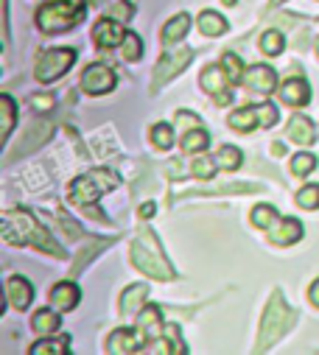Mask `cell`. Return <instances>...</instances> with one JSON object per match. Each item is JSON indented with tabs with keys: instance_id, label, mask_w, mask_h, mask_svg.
<instances>
[{
	"instance_id": "6da1fadb",
	"label": "cell",
	"mask_w": 319,
	"mask_h": 355,
	"mask_svg": "<svg viewBox=\"0 0 319 355\" xmlns=\"http://www.w3.org/2000/svg\"><path fill=\"white\" fill-rule=\"evenodd\" d=\"M3 241L15 246H37L40 252H51L53 257H64L62 246L40 227V221L28 210H6L3 213Z\"/></svg>"
},
{
	"instance_id": "7a4b0ae2",
	"label": "cell",
	"mask_w": 319,
	"mask_h": 355,
	"mask_svg": "<svg viewBox=\"0 0 319 355\" xmlns=\"http://www.w3.org/2000/svg\"><path fill=\"white\" fill-rule=\"evenodd\" d=\"M115 185H118V176H115L112 171H107V168H96V171L85 173V176H78V180L70 185L67 199H70L73 207H82L85 213H93L98 221H107V216L98 213L96 202H98V196H104V193L112 191Z\"/></svg>"
},
{
	"instance_id": "3957f363",
	"label": "cell",
	"mask_w": 319,
	"mask_h": 355,
	"mask_svg": "<svg viewBox=\"0 0 319 355\" xmlns=\"http://www.w3.org/2000/svg\"><path fill=\"white\" fill-rule=\"evenodd\" d=\"M294 327V311L286 305L283 294L280 291H272L269 297V305L264 311V322H261V333H258V352H266L272 349L288 330Z\"/></svg>"
},
{
	"instance_id": "277c9868",
	"label": "cell",
	"mask_w": 319,
	"mask_h": 355,
	"mask_svg": "<svg viewBox=\"0 0 319 355\" xmlns=\"http://www.w3.org/2000/svg\"><path fill=\"white\" fill-rule=\"evenodd\" d=\"M132 263L143 275L157 277V280H174L177 277L171 263L163 254V249H160L157 238L151 235V230H140V238L132 243Z\"/></svg>"
},
{
	"instance_id": "5b68a950",
	"label": "cell",
	"mask_w": 319,
	"mask_h": 355,
	"mask_svg": "<svg viewBox=\"0 0 319 355\" xmlns=\"http://www.w3.org/2000/svg\"><path fill=\"white\" fill-rule=\"evenodd\" d=\"M78 20H82V0H51L37 12V26L42 34L70 31Z\"/></svg>"
},
{
	"instance_id": "8992f818",
	"label": "cell",
	"mask_w": 319,
	"mask_h": 355,
	"mask_svg": "<svg viewBox=\"0 0 319 355\" xmlns=\"http://www.w3.org/2000/svg\"><path fill=\"white\" fill-rule=\"evenodd\" d=\"M76 62V51L73 48H53V51H45L40 59H37V67H34V76L37 81L48 84V81H56L62 73H67Z\"/></svg>"
},
{
	"instance_id": "52a82bcc",
	"label": "cell",
	"mask_w": 319,
	"mask_h": 355,
	"mask_svg": "<svg viewBox=\"0 0 319 355\" xmlns=\"http://www.w3.org/2000/svg\"><path fill=\"white\" fill-rule=\"evenodd\" d=\"M193 62V51L191 48H177V51H169L160 56L157 67H154V78H151V90L157 93L160 87H166L174 76H180L188 64Z\"/></svg>"
},
{
	"instance_id": "ba28073f",
	"label": "cell",
	"mask_w": 319,
	"mask_h": 355,
	"mask_svg": "<svg viewBox=\"0 0 319 355\" xmlns=\"http://www.w3.org/2000/svg\"><path fill=\"white\" fill-rule=\"evenodd\" d=\"M277 123V110L272 104H258V107H244L230 115V126L235 132H252L258 126H275Z\"/></svg>"
},
{
	"instance_id": "9c48e42d",
	"label": "cell",
	"mask_w": 319,
	"mask_h": 355,
	"mask_svg": "<svg viewBox=\"0 0 319 355\" xmlns=\"http://www.w3.org/2000/svg\"><path fill=\"white\" fill-rule=\"evenodd\" d=\"M51 135H53V123L51 121H34L28 129H26V135H23V140L6 154V165H12L15 159H20V157H28V154H34L37 148H42V143H48L51 140Z\"/></svg>"
},
{
	"instance_id": "30bf717a",
	"label": "cell",
	"mask_w": 319,
	"mask_h": 355,
	"mask_svg": "<svg viewBox=\"0 0 319 355\" xmlns=\"http://www.w3.org/2000/svg\"><path fill=\"white\" fill-rule=\"evenodd\" d=\"M115 81L118 78H115V73L107 64H90L85 70V76H82V90L87 96H104V93H110L115 87Z\"/></svg>"
},
{
	"instance_id": "8fae6325",
	"label": "cell",
	"mask_w": 319,
	"mask_h": 355,
	"mask_svg": "<svg viewBox=\"0 0 319 355\" xmlns=\"http://www.w3.org/2000/svg\"><path fill=\"white\" fill-rule=\"evenodd\" d=\"M227 84H232V81H230L224 64H221V67L213 64V67H207V70L202 73V90H205L207 96H213L216 104H230V101H232Z\"/></svg>"
},
{
	"instance_id": "7c38bea8",
	"label": "cell",
	"mask_w": 319,
	"mask_h": 355,
	"mask_svg": "<svg viewBox=\"0 0 319 355\" xmlns=\"http://www.w3.org/2000/svg\"><path fill=\"white\" fill-rule=\"evenodd\" d=\"M123 40H126V31H123V26H121L118 20H112V17L98 20L96 28H93V42H96L98 48H115V45H121Z\"/></svg>"
},
{
	"instance_id": "4fadbf2b",
	"label": "cell",
	"mask_w": 319,
	"mask_h": 355,
	"mask_svg": "<svg viewBox=\"0 0 319 355\" xmlns=\"http://www.w3.org/2000/svg\"><path fill=\"white\" fill-rule=\"evenodd\" d=\"M244 84L250 87V90H255V93L269 96L277 87V73L272 67H266V64H255V67H250L244 73Z\"/></svg>"
},
{
	"instance_id": "5bb4252c",
	"label": "cell",
	"mask_w": 319,
	"mask_h": 355,
	"mask_svg": "<svg viewBox=\"0 0 319 355\" xmlns=\"http://www.w3.org/2000/svg\"><path fill=\"white\" fill-rule=\"evenodd\" d=\"M266 232H269V241L272 243L288 246V243H297L302 238V224L297 218H277Z\"/></svg>"
},
{
	"instance_id": "9a60e30c",
	"label": "cell",
	"mask_w": 319,
	"mask_h": 355,
	"mask_svg": "<svg viewBox=\"0 0 319 355\" xmlns=\"http://www.w3.org/2000/svg\"><path fill=\"white\" fill-rule=\"evenodd\" d=\"M146 336L137 330H115L107 341V352H115V355H129V352H137L143 347Z\"/></svg>"
},
{
	"instance_id": "2e32d148",
	"label": "cell",
	"mask_w": 319,
	"mask_h": 355,
	"mask_svg": "<svg viewBox=\"0 0 319 355\" xmlns=\"http://www.w3.org/2000/svg\"><path fill=\"white\" fill-rule=\"evenodd\" d=\"M6 300H9L12 308L26 311V308L31 305V300H34L31 283H28L26 277H9V280H6Z\"/></svg>"
},
{
	"instance_id": "e0dca14e",
	"label": "cell",
	"mask_w": 319,
	"mask_h": 355,
	"mask_svg": "<svg viewBox=\"0 0 319 355\" xmlns=\"http://www.w3.org/2000/svg\"><path fill=\"white\" fill-rule=\"evenodd\" d=\"M280 98L288 104V107H305L308 98H311V87L305 78H288L283 87H280Z\"/></svg>"
},
{
	"instance_id": "ac0fdd59",
	"label": "cell",
	"mask_w": 319,
	"mask_h": 355,
	"mask_svg": "<svg viewBox=\"0 0 319 355\" xmlns=\"http://www.w3.org/2000/svg\"><path fill=\"white\" fill-rule=\"evenodd\" d=\"M78 286L73 283V280H64V283H59V286H53V291H51V305L56 308V311H73L76 305H78Z\"/></svg>"
},
{
	"instance_id": "d6986e66",
	"label": "cell",
	"mask_w": 319,
	"mask_h": 355,
	"mask_svg": "<svg viewBox=\"0 0 319 355\" xmlns=\"http://www.w3.org/2000/svg\"><path fill=\"white\" fill-rule=\"evenodd\" d=\"M137 330L146 336V341H157L160 330H163V316H160V311L154 305H146L137 316Z\"/></svg>"
},
{
	"instance_id": "ffe728a7",
	"label": "cell",
	"mask_w": 319,
	"mask_h": 355,
	"mask_svg": "<svg viewBox=\"0 0 319 355\" xmlns=\"http://www.w3.org/2000/svg\"><path fill=\"white\" fill-rule=\"evenodd\" d=\"M112 241H115V238H93V243H90L87 249H82V252H78V260L73 263V269H70V277H76V275L82 272L85 266L90 263V260H96V254H98V252H104L107 246H112Z\"/></svg>"
},
{
	"instance_id": "44dd1931",
	"label": "cell",
	"mask_w": 319,
	"mask_h": 355,
	"mask_svg": "<svg viewBox=\"0 0 319 355\" xmlns=\"http://www.w3.org/2000/svg\"><path fill=\"white\" fill-rule=\"evenodd\" d=\"M288 137L294 143H300V146H311L313 143V123L308 118H302V115H294L288 121Z\"/></svg>"
},
{
	"instance_id": "7402d4cb",
	"label": "cell",
	"mask_w": 319,
	"mask_h": 355,
	"mask_svg": "<svg viewBox=\"0 0 319 355\" xmlns=\"http://www.w3.org/2000/svg\"><path fill=\"white\" fill-rule=\"evenodd\" d=\"M146 294H148V286H143V283L126 288L123 297H121V313H123V316H132L135 311H143V300H146Z\"/></svg>"
},
{
	"instance_id": "603a6c76",
	"label": "cell",
	"mask_w": 319,
	"mask_h": 355,
	"mask_svg": "<svg viewBox=\"0 0 319 355\" xmlns=\"http://www.w3.org/2000/svg\"><path fill=\"white\" fill-rule=\"evenodd\" d=\"M70 352V338L62 336V338H40L34 347H31V355H64Z\"/></svg>"
},
{
	"instance_id": "cb8c5ba5",
	"label": "cell",
	"mask_w": 319,
	"mask_h": 355,
	"mask_svg": "<svg viewBox=\"0 0 319 355\" xmlns=\"http://www.w3.org/2000/svg\"><path fill=\"white\" fill-rule=\"evenodd\" d=\"M188 26H191V17L182 12L177 15L166 28H163V45H171V42H180L185 34H188Z\"/></svg>"
},
{
	"instance_id": "d4e9b609",
	"label": "cell",
	"mask_w": 319,
	"mask_h": 355,
	"mask_svg": "<svg viewBox=\"0 0 319 355\" xmlns=\"http://www.w3.org/2000/svg\"><path fill=\"white\" fill-rule=\"evenodd\" d=\"M199 28H202V34H207V37H218V34L227 31V20H224L218 12H202V15H199Z\"/></svg>"
},
{
	"instance_id": "484cf974",
	"label": "cell",
	"mask_w": 319,
	"mask_h": 355,
	"mask_svg": "<svg viewBox=\"0 0 319 355\" xmlns=\"http://www.w3.org/2000/svg\"><path fill=\"white\" fill-rule=\"evenodd\" d=\"M207 143H210L207 132H205L202 126H196V129H191V132L182 137V151H185V154H199V151L207 148Z\"/></svg>"
},
{
	"instance_id": "4316f807",
	"label": "cell",
	"mask_w": 319,
	"mask_h": 355,
	"mask_svg": "<svg viewBox=\"0 0 319 355\" xmlns=\"http://www.w3.org/2000/svg\"><path fill=\"white\" fill-rule=\"evenodd\" d=\"M31 327H34V333H40V336H51V333L59 330V316H56L53 311H40V313H34Z\"/></svg>"
},
{
	"instance_id": "83f0119b",
	"label": "cell",
	"mask_w": 319,
	"mask_h": 355,
	"mask_svg": "<svg viewBox=\"0 0 319 355\" xmlns=\"http://www.w3.org/2000/svg\"><path fill=\"white\" fill-rule=\"evenodd\" d=\"M216 162H218V168H224V171H235V168H241L244 154L238 151L235 146H221V148L216 151Z\"/></svg>"
},
{
	"instance_id": "f1b7e54d",
	"label": "cell",
	"mask_w": 319,
	"mask_h": 355,
	"mask_svg": "<svg viewBox=\"0 0 319 355\" xmlns=\"http://www.w3.org/2000/svg\"><path fill=\"white\" fill-rule=\"evenodd\" d=\"M0 110H3V126H0V140H9L12 129H15V101L12 96H0Z\"/></svg>"
},
{
	"instance_id": "f546056e",
	"label": "cell",
	"mask_w": 319,
	"mask_h": 355,
	"mask_svg": "<svg viewBox=\"0 0 319 355\" xmlns=\"http://www.w3.org/2000/svg\"><path fill=\"white\" fill-rule=\"evenodd\" d=\"M216 171H218L216 157H213V159H210V157H199V159H193L191 168H188V173H191V176H199V180H210Z\"/></svg>"
},
{
	"instance_id": "4dcf8cb0",
	"label": "cell",
	"mask_w": 319,
	"mask_h": 355,
	"mask_svg": "<svg viewBox=\"0 0 319 355\" xmlns=\"http://www.w3.org/2000/svg\"><path fill=\"white\" fill-rule=\"evenodd\" d=\"M277 218H280V216H277V210H275L272 205H258V207L252 210V224H255L258 230H269Z\"/></svg>"
},
{
	"instance_id": "1f68e13d",
	"label": "cell",
	"mask_w": 319,
	"mask_h": 355,
	"mask_svg": "<svg viewBox=\"0 0 319 355\" xmlns=\"http://www.w3.org/2000/svg\"><path fill=\"white\" fill-rule=\"evenodd\" d=\"M283 34L280 31H266L264 37H261V51L266 53V56H280L283 53Z\"/></svg>"
},
{
	"instance_id": "d6a6232c",
	"label": "cell",
	"mask_w": 319,
	"mask_h": 355,
	"mask_svg": "<svg viewBox=\"0 0 319 355\" xmlns=\"http://www.w3.org/2000/svg\"><path fill=\"white\" fill-rule=\"evenodd\" d=\"M221 64H224V70H227V76H230V81L232 84H238V81H244V64H241V59H238L235 53H224V59H221Z\"/></svg>"
},
{
	"instance_id": "836d02e7",
	"label": "cell",
	"mask_w": 319,
	"mask_h": 355,
	"mask_svg": "<svg viewBox=\"0 0 319 355\" xmlns=\"http://www.w3.org/2000/svg\"><path fill=\"white\" fill-rule=\"evenodd\" d=\"M151 140H154L157 148H171L174 146V129L169 123H157L151 129Z\"/></svg>"
},
{
	"instance_id": "e575fe53",
	"label": "cell",
	"mask_w": 319,
	"mask_h": 355,
	"mask_svg": "<svg viewBox=\"0 0 319 355\" xmlns=\"http://www.w3.org/2000/svg\"><path fill=\"white\" fill-rule=\"evenodd\" d=\"M297 205H300L302 210H316V207H319V185H305V188H300Z\"/></svg>"
},
{
	"instance_id": "d590c367",
	"label": "cell",
	"mask_w": 319,
	"mask_h": 355,
	"mask_svg": "<svg viewBox=\"0 0 319 355\" xmlns=\"http://www.w3.org/2000/svg\"><path fill=\"white\" fill-rule=\"evenodd\" d=\"M121 56H123L126 62H137V59L143 56V42H140V37H137V34H126Z\"/></svg>"
},
{
	"instance_id": "8d00e7d4",
	"label": "cell",
	"mask_w": 319,
	"mask_h": 355,
	"mask_svg": "<svg viewBox=\"0 0 319 355\" xmlns=\"http://www.w3.org/2000/svg\"><path fill=\"white\" fill-rule=\"evenodd\" d=\"M313 168H316V157L313 154H297V157H291V173L294 176H305Z\"/></svg>"
},
{
	"instance_id": "74e56055",
	"label": "cell",
	"mask_w": 319,
	"mask_h": 355,
	"mask_svg": "<svg viewBox=\"0 0 319 355\" xmlns=\"http://www.w3.org/2000/svg\"><path fill=\"white\" fill-rule=\"evenodd\" d=\"M104 12H107V17L118 20V23H126L135 15V6H129V3H123V0H121V3H110Z\"/></svg>"
},
{
	"instance_id": "f35d334b",
	"label": "cell",
	"mask_w": 319,
	"mask_h": 355,
	"mask_svg": "<svg viewBox=\"0 0 319 355\" xmlns=\"http://www.w3.org/2000/svg\"><path fill=\"white\" fill-rule=\"evenodd\" d=\"M31 104H34V110H51L53 107V98L51 96H31Z\"/></svg>"
},
{
	"instance_id": "ab89813d",
	"label": "cell",
	"mask_w": 319,
	"mask_h": 355,
	"mask_svg": "<svg viewBox=\"0 0 319 355\" xmlns=\"http://www.w3.org/2000/svg\"><path fill=\"white\" fill-rule=\"evenodd\" d=\"M308 297H311V302H313V305L319 308V280H316V283L311 286V291H308Z\"/></svg>"
},
{
	"instance_id": "60d3db41",
	"label": "cell",
	"mask_w": 319,
	"mask_h": 355,
	"mask_svg": "<svg viewBox=\"0 0 319 355\" xmlns=\"http://www.w3.org/2000/svg\"><path fill=\"white\" fill-rule=\"evenodd\" d=\"M154 210H157L154 205H143V207H140V216H143V218H148V216H154Z\"/></svg>"
},
{
	"instance_id": "b9f144b4",
	"label": "cell",
	"mask_w": 319,
	"mask_h": 355,
	"mask_svg": "<svg viewBox=\"0 0 319 355\" xmlns=\"http://www.w3.org/2000/svg\"><path fill=\"white\" fill-rule=\"evenodd\" d=\"M96 3H101V6H110V3H112V0H96Z\"/></svg>"
},
{
	"instance_id": "7bdbcfd3",
	"label": "cell",
	"mask_w": 319,
	"mask_h": 355,
	"mask_svg": "<svg viewBox=\"0 0 319 355\" xmlns=\"http://www.w3.org/2000/svg\"><path fill=\"white\" fill-rule=\"evenodd\" d=\"M280 3H286V0H272V9H275V6H280Z\"/></svg>"
},
{
	"instance_id": "ee69618b",
	"label": "cell",
	"mask_w": 319,
	"mask_h": 355,
	"mask_svg": "<svg viewBox=\"0 0 319 355\" xmlns=\"http://www.w3.org/2000/svg\"><path fill=\"white\" fill-rule=\"evenodd\" d=\"M224 3H230V6H232V3H235V0H224Z\"/></svg>"
}]
</instances>
